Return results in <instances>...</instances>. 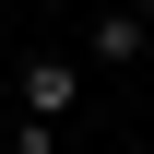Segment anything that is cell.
Returning <instances> with one entry per match:
<instances>
[{"label": "cell", "mask_w": 154, "mask_h": 154, "mask_svg": "<svg viewBox=\"0 0 154 154\" xmlns=\"http://www.w3.org/2000/svg\"><path fill=\"white\" fill-rule=\"evenodd\" d=\"M12 95H24V119H48V131H59V119L83 107V59H59V48H36V59L12 71Z\"/></svg>", "instance_id": "cell-1"}, {"label": "cell", "mask_w": 154, "mask_h": 154, "mask_svg": "<svg viewBox=\"0 0 154 154\" xmlns=\"http://www.w3.org/2000/svg\"><path fill=\"white\" fill-rule=\"evenodd\" d=\"M95 59H107V71L154 59V12H131V0H119V12H95Z\"/></svg>", "instance_id": "cell-2"}, {"label": "cell", "mask_w": 154, "mask_h": 154, "mask_svg": "<svg viewBox=\"0 0 154 154\" xmlns=\"http://www.w3.org/2000/svg\"><path fill=\"white\" fill-rule=\"evenodd\" d=\"M12 131H24V107H0V154H12Z\"/></svg>", "instance_id": "cell-3"}]
</instances>
